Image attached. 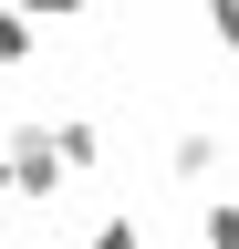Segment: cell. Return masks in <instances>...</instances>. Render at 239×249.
<instances>
[{
    "label": "cell",
    "instance_id": "6da1fadb",
    "mask_svg": "<svg viewBox=\"0 0 239 249\" xmlns=\"http://www.w3.org/2000/svg\"><path fill=\"white\" fill-rule=\"evenodd\" d=\"M11 177H21V197H32V208L63 197L73 166H63V145H52V124H11Z\"/></svg>",
    "mask_w": 239,
    "mask_h": 249
},
{
    "label": "cell",
    "instance_id": "7a4b0ae2",
    "mask_svg": "<svg viewBox=\"0 0 239 249\" xmlns=\"http://www.w3.org/2000/svg\"><path fill=\"white\" fill-rule=\"evenodd\" d=\"M166 177H177V187H219V135H208V124H187V135L166 145Z\"/></svg>",
    "mask_w": 239,
    "mask_h": 249
},
{
    "label": "cell",
    "instance_id": "3957f363",
    "mask_svg": "<svg viewBox=\"0 0 239 249\" xmlns=\"http://www.w3.org/2000/svg\"><path fill=\"white\" fill-rule=\"evenodd\" d=\"M32 42H42V21H21L11 0H0V73H21V62H32Z\"/></svg>",
    "mask_w": 239,
    "mask_h": 249
},
{
    "label": "cell",
    "instance_id": "277c9868",
    "mask_svg": "<svg viewBox=\"0 0 239 249\" xmlns=\"http://www.w3.org/2000/svg\"><path fill=\"white\" fill-rule=\"evenodd\" d=\"M52 145H63V166H94V156H104V135H94V114H63V124H52Z\"/></svg>",
    "mask_w": 239,
    "mask_h": 249
},
{
    "label": "cell",
    "instance_id": "5b68a950",
    "mask_svg": "<svg viewBox=\"0 0 239 249\" xmlns=\"http://www.w3.org/2000/svg\"><path fill=\"white\" fill-rule=\"evenodd\" d=\"M198 239H208V249H239V197H208V208H198Z\"/></svg>",
    "mask_w": 239,
    "mask_h": 249
},
{
    "label": "cell",
    "instance_id": "8992f818",
    "mask_svg": "<svg viewBox=\"0 0 239 249\" xmlns=\"http://www.w3.org/2000/svg\"><path fill=\"white\" fill-rule=\"evenodd\" d=\"M11 11H21V21H83L94 0H11Z\"/></svg>",
    "mask_w": 239,
    "mask_h": 249
},
{
    "label": "cell",
    "instance_id": "52a82bcc",
    "mask_svg": "<svg viewBox=\"0 0 239 249\" xmlns=\"http://www.w3.org/2000/svg\"><path fill=\"white\" fill-rule=\"evenodd\" d=\"M208 42H229V52H239V0H208Z\"/></svg>",
    "mask_w": 239,
    "mask_h": 249
},
{
    "label": "cell",
    "instance_id": "ba28073f",
    "mask_svg": "<svg viewBox=\"0 0 239 249\" xmlns=\"http://www.w3.org/2000/svg\"><path fill=\"white\" fill-rule=\"evenodd\" d=\"M0 197H21V177H11V145H0Z\"/></svg>",
    "mask_w": 239,
    "mask_h": 249
}]
</instances>
